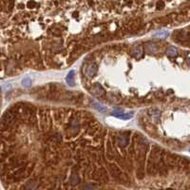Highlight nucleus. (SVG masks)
Instances as JSON below:
<instances>
[{
	"label": "nucleus",
	"mask_w": 190,
	"mask_h": 190,
	"mask_svg": "<svg viewBox=\"0 0 190 190\" xmlns=\"http://www.w3.org/2000/svg\"><path fill=\"white\" fill-rule=\"evenodd\" d=\"M112 115H114L115 117H118V118H121V119H125V120H127V119H130L132 116H131V114H125L123 111H121V110H115L111 113Z\"/></svg>",
	"instance_id": "9d476101"
},
{
	"label": "nucleus",
	"mask_w": 190,
	"mask_h": 190,
	"mask_svg": "<svg viewBox=\"0 0 190 190\" xmlns=\"http://www.w3.org/2000/svg\"><path fill=\"white\" fill-rule=\"evenodd\" d=\"M66 81H67V85H70V86H71V87H74V85H75V81H74V71H73V70H71V71L67 75Z\"/></svg>",
	"instance_id": "f8f14e48"
},
{
	"label": "nucleus",
	"mask_w": 190,
	"mask_h": 190,
	"mask_svg": "<svg viewBox=\"0 0 190 190\" xmlns=\"http://www.w3.org/2000/svg\"><path fill=\"white\" fill-rule=\"evenodd\" d=\"M166 54L168 56H176L178 54V51L174 47H169L166 51Z\"/></svg>",
	"instance_id": "4468645a"
},
{
	"label": "nucleus",
	"mask_w": 190,
	"mask_h": 190,
	"mask_svg": "<svg viewBox=\"0 0 190 190\" xmlns=\"http://www.w3.org/2000/svg\"><path fill=\"white\" fill-rule=\"evenodd\" d=\"M98 71V66L96 63H90L86 69V74L89 77H93L96 75Z\"/></svg>",
	"instance_id": "39448f33"
},
{
	"label": "nucleus",
	"mask_w": 190,
	"mask_h": 190,
	"mask_svg": "<svg viewBox=\"0 0 190 190\" xmlns=\"http://www.w3.org/2000/svg\"><path fill=\"white\" fill-rule=\"evenodd\" d=\"M142 53H144V48L142 45H136L132 48L131 54L135 58H140L142 55Z\"/></svg>",
	"instance_id": "423d86ee"
},
{
	"label": "nucleus",
	"mask_w": 190,
	"mask_h": 190,
	"mask_svg": "<svg viewBox=\"0 0 190 190\" xmlns=\"http://www.w3.org/2000/svg\"><path fill=\"white\" fill-rule=\"evenodd\" d=\"M51 117L47 110H41L40 112V126L43 130H48L51 126Z\"/></svg>",
	"instance_id": "7ed1b4c3"
},
{
	"label": "nucleus",
	"mask_w": 190,
	"mask_h": 190,
	"mask_svg": "<svg viewBox=\"0 0 190 190\" xmlns=\"http://www.w3.org/2000/svg\"><path fill=\"white\" fill-rule=\"evenodd\" d=\"M36 6H37V3L34 2V1H30V2L28 3V8H30V9L35 8Z\"/></svg>",
	"instance_id": "6ab92c4d"
},
{
	"label": "nucleus",
	"mask_w": 190,
	"mask_h": 190,
	"mask_svg": "<svg viewBox=\"0 0 190 190\" xmlns=\"http://www.w3.org/2000/svg\"><path fill=\"white\" fill-rule=\"evenodd\" d=\"M48 142H53V144H59V142L62 141V136L59 133H53V134H50L49 136L47 137Z\"/></svg>",
	"instance_id": "6e6552de"
},
{
	"label": "nucleus",
	"mask_w": 190,
	"mask_h": 190,
	"mask_svg": "<svg viewBox=\"0 0 190 190\" xmlns=\"http://www.w3.org/2000/svg\"><path fill=\"white\" fill-rule=\"evenodd\" d=\"M168 36V31H159L154 34V37H158V38H166Z\"/></svg>",
	"instance_id": "ddd939ff"
},
{
	"label": "nucleus",
	"mask_w": 190,
	"mask_h": 190,
	"mask_svg": "<svg viewBox=\"0 0 190 190\" xmlns=\"http://www.w3.org/2000/svg\"><path fill=\"white\" fill-rule=\"evenodd\" d=\"M44 159L48 165H57L59 162V155L55 151H52L51 149H47L44 154Z\"/></svg>",
	"instance_id": "f03ea898"
},
{
	"label": "nucleus",
	"mask_w": 190,
	"mask_h": 190,
	"mask_svg": "<svg viewBox=\"0 0 190 190\" xmlns=\"http://www.w3.org/2000/svg\"><path fill=\"white\" fill-rule=\"evenodd\" d=\"M164 7H165V3L162 1H158L157 5H156V8H157V10H162Z\"/></svg>",
	"instance_id": "a211bd4d"
},
{
	"label": "nucleus",
	"mask_w": 190,
	"mask_h": 190,
	"mask_svg": "<svg viewBox=\"0 0 190 190\" xmlns=\"http://www.w3.org/2000/svg\"><path fill=\"white\" fill-rule=\"evenodd\" d=\"M93 106H94L95 107H96V110H99V111H105V110H106V107L103 106H100V105H98V104H94Z\"/></svg>",
	"instance_id": "f3484780"
},
{
	"label": "nucleus",
	"mask_w": 190,
	"mask_h": 190,
	"mask_svg": "<svg viewBox=\"0 0 190 190\" xmlns=\"http://www.w3.org/2000/svg\"><path fill=\"white\" fill-rule=\"evenodd\" d=\"M129 139H130V132H124L121 133L118 137V145L122 147L126 146L128 144H129Z\"/></svg>",
	"instance_id": "20e7f679"
},
{
	"label": "nucleus",
	"mask_w": 190,
	"mask_h": 190,
	"mask_svg": "<svg viewBox=\"0 0 190 190\" xmlns=\"http://www.w3.org/2000/svg\"><path fill=\"white\" fill-rule=\"evenodd\" d=\"M92 93L95 95V96L100 97V96H104L106 93V90L100 84H95L92 87Z\"/></svg>",
	"instance_id": "0eeeda50"
},
{
	"label": "nucleus",
	"mask_w": 190,
	"mask_h": 190,
	"mask_svg": "<svg viewBox=\"0 0 190 190\" xmlns=\"http://www.w3.org/2000/svg\"><path fill=\"white\" fill-rule=\"evenodd\" d=\"M189 150H190V149H189Z\"/></svg>",
	"instance_id": "aec40b11"
},
{
	"label": "nucleus",
	"mask_w": 190,
	"mask_h": 190,
	"mask_svg": "<svg viewBox=\"0 0 190 190\" xmlns=\"http://www.w3.org/2000/svg\"><path fill=\"white\" fill-rule=\"evenodd\" d=\"M146 51L149 52V53H157L158 52V45L157 43H154V42H148L146 43Z\"/></svg>",
	"instance_id": "1a4fd4ad"
},
{
	"label": "nucleus",
	"mask_w": 190,
	"mask_h": 190,
	"mask_svg": "<svg viewBox=\"0 0 190 190\" xmlns=\"http://www.w3.org/2000/svg\"><path fill=\"white\" fill-rule=\"evenodd\" d=\"M148 113L155 121H159L160 116H161V112L158 110H156V108H151V110H148Z\"/></svg>",
	"instance_id": "9b49d317"
},
{
	"label": "nucleus",
	"mask_w": 190,
	"mask_h": 190,
	"mask_svg": "<svg viewBox=\"0 0 190 190\" xmlns=\"http://www.w3.org/2000/svg\"><path fill=\"white\" fill-rule=\"evenodd\" d=\"M98 128H99V126L98 125H94V126H92L91 127H90L89 129H87V133H89L90 135H94L95 132L98 130Z\"/></svg>",
	"instance_id": "2eb2a0df"
},
{
	"label": "nucleus",
	"mask_w": 190,
	"mask_h": 190,
	"mask_svg": "<svg viewBox=\"0 0 190 190\" xmlns=\"http://www.w3.org/2000/svg\"><path fill=\"white\" fill-rule=\"evenodd\" d=\"M22 85H23L24 87H31V79H30V78H25V79L22 81Z\"/></svg>",
	"instance_id": "dca6fc26"
},
{
	"label": "nucleus",
	"mask_w": 190,
	"mask_h": 190,
	"mask_svg": "<svg viewBox=\"0 0 190 190\" xmlns=\"http://www.w3.org/2000/svg\"><path fill=\"white\" fill-rule=\"evenodd\" d=\"M15 111L13 110L6 111L2 116L1 121H0V127H2L3 129L11 127L15 123Z\"/></svg>",
	"instance_id": "f257e3e1"
}]
</instances>
